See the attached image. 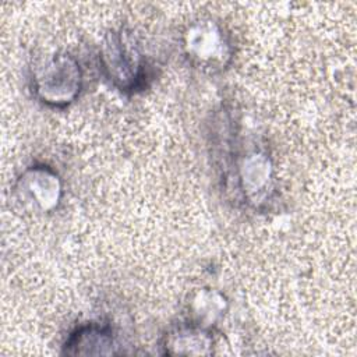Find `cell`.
I'll use <instances>...</instances> for the list:
<instances>
[{"mask_svg":"<svg viewBox=\"0 0 357 357\" xmlns=\"http://www.w3.org/2000/svg\"><path fill=\"white\" fill-rule=\"evenodd\" d=\"M225 144L220 167L225 191L237 206L268 211L279 192L276 167L268 148L237 131H231Z\"/></svg>","mask_w":357,"mask_h":357,"instance_id":"obj_1","label":"cell"},{"mask_svg":"<svg viewBox=\"0 0 357 357\" xmlns=\"http://www.w3.org/2000/svg\"><path fill=\"white\" fill-rule=\"evenodd\" d=\"M98 57L103 77L117 91L130 95L148 86L151 66L131 29H109L102 38Z\"/></svg>","mask_w":357,"mask_h":357,"instance_id":"obj_2","label":"cell"},{"mask_svg":"<svg viewBox=\"0 0 357 357\" xmlns=\"http://www.w3.org/2000/svg\"><path fill=\"white\" fill-rule=\"evenodd\" d=\"M84 86V71L75 56L57 52L35 68L31 89L47 107L63 109L74 103Z\"/></svg>","mask_w":357,"mask_h":357,"instance_id":"obj_3","label":"cell"},{"mask_svg":"<svg viewBox=\"0 0 357 357\" xmlns=\"http://www.w3.org/2000/svg\"><path fill=\"white\" fill-rule=\"evenodd\" d=\"M181 50L188 63L209 74L226 70L234 56L231 36L213 18L194 20L181 35Z\"/></svg>","mask_w":357,"mask_h":357,"instance_id":"obj_4","label":"cell"},{"mask_svg":"<svg viewBox=\"0 0 357 357\" xmlns=\"http://www.w3.org/2000/svg\"><path fill=\"white\" fill-rule=\"evenodd\" d=\"M14 194L29 211L54 212L64 195V184L59 172L46 163L26 166L15 178Z\"/></svg>","mask_w":357,"mask_h":357,"instance_id":"obj_5","label":"cell"},{"mask_svg":"<svg viewBox=\"0 0 357 357\" xmlns=\"http://www.w3.org/2000/svg\"><path fill=\"white\" fill-rule=\"evenodd\" d=\"M160 351L165 356H212L213 331L191 319L174 324L162 336Z\"/></svg>","mask_w":357,"mask_h":357,"instance_id":"obj_6","label":"cell"},{"mask_svg":"<svg viewBox=\"0 0 357 357\" xmlns=\"http://www.w3.org/2000/svg\"><path fill=\"white\" fill-rule=\"evenodd\" d=\"M120 343L109 324L86 322L74 328L61 346L66 356H116Z\"/></svg>","mask_w":357,"mask_h":357,"instance_id":"obj_7","label":"cell"},{"mask_svg":"<svg viewBox=\"0 0 357 357\" xmlns=\"http://www.w3.org/2000/svg\"><path fill=\"white\" fill-rule=\"evenodd\" d=\"M188 319L213 329L227 310V301L218 290H201L192 300Z\"/></svg>","mask_w":357,"mask_h":357,"instance_id":"obj_8","label":"cell"}]
</instances>
